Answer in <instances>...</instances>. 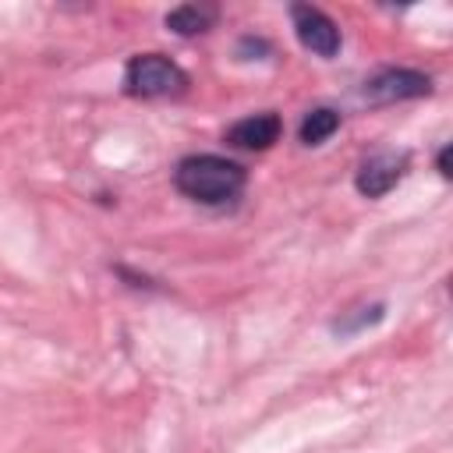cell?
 I'll return each mask as SVG.
<instances>
[{
    "label": "cell",
    "mask_w": 453,
    "mask_h": 453,
    "mask_svg": "<svg viewBox=\"0 0 453 453\" xmlns=\"http://www.w3.org/2000/svg\"><path fill=\"white\" fill-rule=\"evenodd\" d=\"M248 173L241 163L223 159V156H184L173 170V184L180 195L202 202V205H223L234 202L244 188Z\"/></svg>",
    "instance_id": "obj_1"
},
{
    "label": "cell",
    "mask_w": 453,
    "mask_h": 453,
    "mask_svg": "<svg viewBox=\"0 0 453 453\" xmlns=\"http://www.w3.org/2000/svg\"><path fill=\"white\" fill-rule=\"evenodd\" d=\"M124 88H127V96H138V99L180 96L188 88V74L163 53H138L127 60Z\"/></svg>",
    "instance_id": "obj_2"
},
{
    "label": "cell",
    "mask_w": 453,
    "mask_h": 453,
    "mask_svg": "<svg viewBox=\"0 0 453 453\" xmlns=\"http://www.w3.org/2000/svg\"><path fill=\"white\" fill-rule=\"evenodd\" d=\"M290 21H294V32H297V42L304 50H311L315 57H336L340 53V28L326 11L308 7V4H294Z\"/></svg>",
    "instance_id": "obj_3"
},
{
    "label": "cell",
    "mask_w": 453,
    "mask_h": 453,
    "mask_svg": "<svg viewBox=\"0 0 453 453\" xmlns=\"http://www.w3.org/2000/svg\"><path fill=\"white\" fill-rule=\"evenodd\" d=\"M432 92V78L411 67H389L365 81V99L372 103H393V99H418Z\"/></svg>",
    "instance_id": "obj_4"
},
{
    "label": "cell",
    "mask_w": 453,
    "mask_h": 453,
    "mask_svg": "<svg viewBox=\"0 0 453 453\" xmlns=\"http://www.w3.org/2000/svg\"><path fill=\"white\" fill-rule=\"evenodd\" d=\"M403 173H407V152H379L357 166L354 188L365 198H382L386 191H393L400 184Z\"/></svg>",
    "instance_id": "obj_5"
},
{
    "label": "cell",
    "mask_w": 453,
    "mask_h": 453,
    "mask_svg": "<svg viewBox=\"0 0 453 453\" xmlns=\"http://www.w3.org/2000/svg\"><path fill=\"white\" fill-rule=\"evenodd\" d=\"M283 134V120L276 113H251L244 120H237L230 131H226V142L234 149H251V152H262L269 149L273 142H280Z\"/></svg>",
    "instance_id": "obj_6"
},
{
    "label": "cell",
    "mask_w": 453,
    "mask_h": 453,
    "mask_svg": "<svg viewBox=\"0 0 453 453\" xmlns=\"http://www.w3.org/2000/svg\"><path fill=\"white\" fill-rule=\"evenodd\" d=\"M216 21V7L209 4H180L166 14V28H173L177 35H198V32H209Z\"/></svg>",
    "instance_id": "obj_7"
},
{
    "label": "cell",
    "mask_w": 453,
    "mask_h": 453,
    "mask_svg": "<svg viewBox=\"0 0 453 453\" xmlns=\"http://www.w3.org/2000/svg\"><path fill=\"white\" fill-rule=\"evenodd\" d=\"M336 127H340V113L329 110V106H315V110L304 113L297 134H301L304 145H322V142H329L336 134Z\"/></svg>",
    "instance_id": "obj_8"
},
{
    "label": "cell",
    "mask_w": 453,
    "mask_h": 453,
    "mask_svg": "<svg viewBox=\"0 0 453 453\" xmlns=\"http://www.w3.org/2000/svg\"><path fill=\"white\" fill-rule=\"evenodd\" d=\"M382 319V304H372L368 308V315H354V319H340L333 329L336 333H354V329H361V326H372V322H379Z\"/></svg>",
    "instance_id": "obj_9"
},
{
    "label": "cell",
    "mask_w": 453,
    "mask_h": 453,
    "mask_svg": "<svg viewBox=\"0 0 453 453\" xmlns=\"http://www.w3.org/2000/svg\"><path fill=\"white\" fill-rule=\"evenodd\" d=\"M439 173L449 177V145H442V152H439Z\"/></svg>",
    "instance_id": "obj_10"
}]
</instances>
